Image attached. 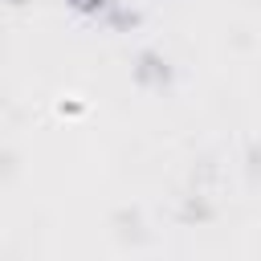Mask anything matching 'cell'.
<instances>
[{"label":"cell","mask_w":261,"mask_h":261,"mask_svg":"<svg viewBox=\"0 0 261 261\" xmlns=\"http://www.w3.org/2000/svg\"><path fill=\"white\" fill-rule=\"evenodd\" d=\"M130 73H135V82L147 86V90H167V86L175 82V69H171V61H167L159 49H139Z\"/></svg>","instance_id":"obj_1"},{"label":"cell","mask_w":261,"mask_h":261,"mask_svg":"<svg viewBox=\"0 0 261 261\" xmlns=\"http://www.w3.org/2000/svg\"><path fill=\"white\" fill-rule=\"evenodd\" d=\"M106 24H114V29H135V24H139V12H135V8H122V4H110Z\"/></svg>","instance_id":"obj_2"},{"label":"cell","mask_w":261,"mask_h":261,"mask_svg":"<svg viewBox=\"0 0 261 261\" xmlns=\"http://www.w3.org/2000/svg\"><path fill=\"white\" fill-rule=\"evenodd\" d=\"M65 4H69L77 16H106L114 0H65Z\"/></svg>","instance_id":"obj_3"},{"label":"cell","mask_w":261,"mask_h":261,"mask_svg":"<svg viewBox=\"0 0 261 261\" xmlns=\"http://www.w3.org/2000/svg\"><path fill=\"white\" fill-rule=\"evenodd\" d=\"M249 175H253V179L261 184V147H257V143L249 147Z\"/></svg>","instance_id":"obj_4"}]
</instances>
